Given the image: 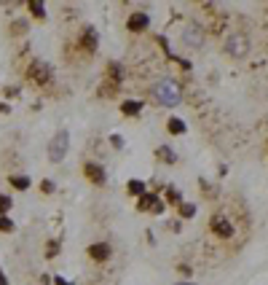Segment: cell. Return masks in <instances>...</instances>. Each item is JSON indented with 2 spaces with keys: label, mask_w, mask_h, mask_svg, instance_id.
I'll return each mask as SVG.
<instances>
[{
  "label": "cell",
  "mask_w": 268,
  "mask_h": 285,
  "mask_svg": "<svg viewBox=\"0 0 268 285\" xmlns=\"http://www.w3.org/2000/svg\"><path fill=\"white\" fill-rule=\"evenodd\" d=\"M67 151H70V135H67L64 129H59L49 142V159L54 161V164H59V161L67 156Z\"/></svg>",
  "instance_id": "3957f363"
},
{
  "label": "cell",
  "mask_w": 268,
  "mask_h": 285,
  "mask_svg": "<svg viewBox=\"0 0 268 285\" xmlns=\"http://www.w3.org/2000/svg\"><path fill=\"white\" fill-rule=\"evenodd\" d=\"M54 285H73V282H67L64 277H56V280H54Z\"/></svg>",
  "instance_id": "83f0119b"
},
{
  "label": "cell",
  "mask_w": 268,
  "mask_h": 285,
  "mask_svg": "<svg viewBox=\"0 0 268 285\" xmlns=\"http://www.w3.org/2000/svg\"><path fill=\"white\" fill-rule=\"evenodd\" d=\"M177 285H190V282H177Z\"/></svg>",
  "instance_id": "f546056e"
},
{
  "label": "cell",
  "mask_w": 268,
  "mask_h": 285,
  "mask_svg": "<svg viewBox=\"0 0 268 285\" xmlns=\"http://www.w3.org/2000/svg\"><path fill=\"white\" fill-rule=\"evenodd\" d=\"M14 207V199L8 194H0V215H8V210Z\"/></svg>",
  "instance_id": "44dd1931"
},
{
  "label": "cell",
  "mask_w": 268,
  "mask_h": 285,
  "mask_svg": "<svg viewBox=\"0 0 268 285\" xmlns=\"http://www.w3.org/2000/svg\"><path fill=\"white\" fill-rule=\"evenodd\" d=\"M166 132H169V135H185L188 127H185L183 119H175V116H172V119L166 121Z\"/></svg>",
  "instance_id": "5bb4252c"
},
{
  "label": "cell",
  "mask_w": 268,
  "mask_h": 285,
  "mask_svg": "<svg viewBox=\"0 0 268 285\" xmlns=\"http://www.w3.org/2000/svg\"><path fill=\"white\" fill-rule=\"evenodd\" d=\"M225 54L236 56V60H244V56L250 54V38L244 33H231L225 38Z\"/></svg>",
  "instance_id": "7a4b0ae2"
},
{
  "label": "cell",
  "mask_w": 268,
  "mask_h": 285,
  "mask_svg": "<svg viewBox=\"0 0 268 285\" xmlns=\"http://www.w3.org/2000/svg\"><path fill=\"white\" fill-rule=\"evenodd\" d=\"M209 226H212V232L217 237H223V240H228V237H233V223L228 221L225 215H212V221H209Z\"/></svg>",
  "instance_id": "9c48e42d"
},
{
  "label": "cell",
  "mask_w": 268,
  "mask_h": 285,
  "mask_svg": "<svg viewBox=\"0 0 268 285\" xmlns=\"http://www.w3.org/2000/svg\"><path fill=\"white\" fill-rule=\"evenodd\" d=\"M27 78H30L35 87H46V83H51L54 73H51V68L43 60H32L30 68H27Z\"/></svg>",
  "instance_id": "277c9868"
},
{
  "label": "cell",
  "mask_w": 268,
  "mask_h": 285,
  "mask_svg": "<svg viewBox=\"0 0 268 285\" xmlns=\"http://www.w3.org/2000/svg\"><path fill=\"white\" fill-rule=\"evenodd\" d=\"M83 175H86V180H91L94 186L108 183V173H105V167L97 164V161H83Z\"/></svg>",
  "instance_id": "8992f818"
},
{
  "label": "cell",
  "mask_w": 268,
  "mask_h": 285,
  "mask_svg": "<svg viewBox=\"0 0 268 285\" xmlns=\"http://www.w3.org/2000/svg\"><path fill=\"white\" fill-rule=\"evenodd\" d=\"M126 27H129V33H145L148 27H150V14H145V11H131L129 19H126Z\"/></svg>",
  "instance_id": "ba28073f"
},
{
  "label": "cell",
  "mask_w": 268,
  "mask_h": 285,
  "mask_svg": "<svg viewBox=\"0 0 268 285\" xmlns=\"http://www.w3.org/2000/svg\"><path fill=\"white\" fill-rule=\"evenodd\" d=\"M166 202H172V205H183V194H180V188H166Z\"/></svg>",
  "instance_id": "d6986e66"
},
{
  "label": "cell",
  "mask_w": 268,
  "mask_h": 285,
  "mask_svg": "<svg viewBox=\"0 0 268 285\" xmlns=\"http://www.w3.org/2000/svg\"><path fill=\"white\" fill-rule=\"evenodd\" d=\"M27 27H30V24H27L24 19H16V22L11 24V33L14 35H22V33H27Z\"/></svg>",
  "instance_id": "cb8c5ba5"
},
{
  "label": "cell",
  "mask_w": 268,
  "mask_h": 285,
  "mask_svg": "<svg viewBox=\"0 0 268 285\" xmlns=\"http://www.w3.org/2000/svg\"><path fill=\"white\" fill-rule=\"evenodd\" d=\"M8 183H11L16 191H27V188H30V178H27V175H11V178H8Z\"/></svg>",
  "instance_id": "9a60e30c"
},
{
  "label": "cell",
  "mask_w": 268,
  "mask_h": 285,
  "mask_svg": "<svg viewBox=\"0 0 268 285\" xmlns=\"http://www.w3.org/2000/svg\"><path fill=\"white\" fill-rule=\"evenodd\" d=\"M123 68L118 62H108V68H105V81H113L116 87H121V81H123Z\"/></svg>",
  "instance_id": "7c38bea8"
},
{
  "label": "cell",
  "mask_w": 268,
  "mask_h": 285,
  "mask_svg": "<svg viewBox=\"0 0 268 285\" xmlns=\"http://www.w3.org/2000/svg\"><path fill=\"white\" fill-rule=\"evenodd\" d=\"M137 210L140 213H156V215H161V213H164V202H161L156 194H142L140 202H137Z\"/></svg>",
  "instance_id": "52a82bcc"
},
{
  "label": "cell",
  "mask_w": 268,
  "mask_h": 285,
  "mask_svg": "<svg viewBox=\"0 0 268 285\" xmlns=\"http://www.w3.org/2000/svg\"><path fill=\"white\" fill-rule=\"evenodd\" d=\"M27 11H30L35 19H46V6L41 0H30V3H27Z\"/></svg>",
  "instance_id": "ac0fdd59"
},
{
  "label": "cell",
  "mask_w": 268,
  "mask_h": 285,
  "mask_svg": "<svg viewBox=\"0 0 268 285\" xmlns=\"http://www.w3.org/2000/svg\"><path fill=\"white\" fill-rule=\"evenodd\" d=\"M183 43L188 46V49H198V46L204 43V27H201L198 22H190L183 30Z\"/></svg>",
  "instance_id": "5b68a950"
},
{
  "label": "cell",
  "mask_w": 268,
  "mask_h": 285,
  "mask_svg": "<svg viewBox=\"0 0 268 285\" xmlns=\"http://www.w3.org/2000/svg\"><path fill=\"white\" fill-rule=\"evenodd\" d=\"M121 113H123V116H140V113H142V102L140 100H123L121 102Z\"/></svg>",
  "instance_id": "4fadbf2b"
},
{
  "label": "cell",
  "mask_w": 268,
  "mask_h": 285,
  "mask_svg": "<svg viewBox=\"0 0 268 285\" xmlns=\"http://www.w3.org/2000/svg\"><path fill=\"white\" fill-rule=\"evenodd\" d=\"M6 94H8V97H16L19 89H16V87H11V89H6Z\"/></svg>",
  "instance_id": "4316f807"
},
{
  "label": "cell",
  "mask_w": 268,
  "mask_h": 285,
  "mask_svg": "<svg viewBox=\"0 0 268 285\" xmlns=\"http://www.w3.org/2000/svg\"><path fill=\"white\" fill-rule=\"evenodd\" d=\"M0 285H11V282H8V280H6V274H3V269H0Z\"/></svg>",
  "instance_id": "f1b7e54d"
},
{
  "label": "cell",
  "mask_w": 268,
  "mask_h": 285,
  "mask_svg": "<svg viewBox=\"0 0 268 285\" xmlns=\"http://www.w3.org/2000/svg\"><path fill=\"white\" fill-rule=\"evenodd\" d=\"M153 94H156V100L161 102V105H177V102L183 100L180 83L175 78H161L156 87H153Z\"/></svg>",
  "instance_id": "6da1fadb"
},
{
  "label": "cell",
  "mask_w": 268,
  "mask_h": 285,
  "mask_svg": "<svg viewBox=\"0 0 268 285\" xmlns=\"http://www.w3.org/2000/svg\"><path fill=\"white\" fill-rule=\"evenodd\" d=\"M97 43H99L97 30H94V27H86L83 35H81V46L86 49V54H94V51H97Z\"/></svg>",
  "instance_id": "8fae6325"
},
{
  "label": "cell",
  "mask_w": 268,
  "mask_h": 285,
  "mask_svg": "<svg viewBox=\"0 0 268 285\" xmlns=\"http://www.w3.org/2000/svg\"><path fill=\"white\" fill-rule=\"evenodd\" d=\"M16 229V223L11 221V218H8V215H0V232H3V234H11Z\"/></svg>",
  "instance_id": "ffe728a7"
},
{
  "label": "cell",
  "mask_w": 268,
  "mask_h": 285,
  "mask_svg": "<svg viewBox=\"0 0 268 285\" xmlns=\"http://www.w3.org/2000/svg\"><path fill=\"white\" fill-rule=\"evenodd\" d=\"M110 142H113V148H123V140H121V135H113V137H110Z\"/></svg>",
  "instance_id": "484cf974"
},
{
  "label": "cell",
  "mask_w": 268,
  "mask_h": 285,
  "mask_svg": "<svg viewBox=\"0 0 268 285\" xmlns=\"http://www.w3.org/2000/svg\"><path fill=\"white\" fill-rule=\"evenodd\" d=\"M180 215H183V218H193L196 215V205L183 202V205H180Z\"/></svg>",
  "instance_id": "603a6c76"
},
{
  "label": "cell",
  "mask_w": 268,
  "mask_h": 285,
  "mask_svg": "<svg viewBox=\"0 0 268 285\" xmlns=\"http://www.w3.org/2000/svg\"><path fill=\"white\" fill-rule=\"evenodd\" d=\"M89 259L91 261H97V264H102V261H108L110 259V253H113V248L108 242H94V245H89Z\"/></svg>",
  "instance_id": "30bf717a"
},
{
  "label": "cell",
  "mask_w": 268,
  "mask_h": 285,
  "mask_svg": "<svg viewBox=\"0 0 268 285\" xmlns=\"http://www.w3.org/2000/svg\"><path fill=\"white\" fill-rule=\"evenodd\" d=\"M156 156H158L161 161H164V164H175V161H177V156H175V151H172L169 146H161V148L156 151Z\"/></svg>",
  "instance_id": "e0dca14e"
},
{
  "label": "cell",
  "mask_w": 268,
  "mask_h": 285,
  "mask_svg": "<svg viewBox=\"0 0 268 285\" xmlns=\"http://www.w3.org/2000/svg\"><path fill=\"white\" fill-rule=\"evenodd\" d=\"M59 240H49V245H46V259H54L56 253H59Z\"/></svg>",
  "instance_id": "7402d4cb"
},
{
  "label": "cell",
  "mask_w": 268,
  "mask_h": 285,
  "mask_svg": "<svg viewBox=\"0 0 268 285\" xmlns=\"http://www.w3.org/2000/svg\"><path fill=\"white\" fill-rule=\"evenodd\" d=\"M126 191H129L131 196H142V194H148V191H145V183H142V180H137V178H131L129 183H126Z\"/></svg>",
  "instance_id": "2e32d148"
},
{
  "label": "cell",
  "mask_w": 268,
  "mask_h": 285,
  "mask_svg": "<svg viewBox=\"0 0 268 285\" xmlns=\"http://www.w3.org/2000/svg\"><path fill=\"white\" fill-rule=\"evenodd\" d=\"M54 191H56L54 180H49V178H43V180H41V194H54Z\"/></svg>",
  "instance_id": "d4e9b609"
}]
</instances>
